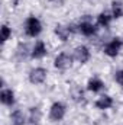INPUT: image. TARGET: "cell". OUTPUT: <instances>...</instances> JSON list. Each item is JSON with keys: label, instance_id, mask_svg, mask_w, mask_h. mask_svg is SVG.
<instances>
[{"label": "cell", "instance_id": "1", "mask_svg": "<svg viewBox=\"0 0 123 125\" xmlns=\"http://www.w3.org/2000/svg\"><path fill=\"white\" fill-rule=\"evenodd\" d=\"M42 32V23L38 18L29 16L25 22V33L31 38H36L39 33Z\"/></svg>", "mask_w": 123, "mask_h": 125}, {"label": "cell", "instance_id": "2", "mask_svg": "<svg viewBox=\"0 0 123 125\" xmlns=\"http://www.w3.org/2000/svg\"><path fill=\"white\" fill-rule=\"evenodd\" d=\"M67 114V106L62 103V102H54L51 109H49V119L52 122H58L62 121L64 116Z\"/></svg>", "mask_w": 123, "mask_h": 125}, {"label": "cell", "instance_id": "3", "mask_svg": "<svg viewBox=\"0 0 123 125\" xmlns=\"http://www.w3.org/2000/svg\"><path fill=\"white\" fill-rule=\"evenodd\" d=\"M46 76H48L46 68H44V67L32 68L31 71H29V82H31L32 84H42L46 80Z\"/></svg>", "mask_w": 123, "mask_h": 125}, {"label": "cell", "instance_id": "4", "mask_svg": "<svg viewBox=\"0 0 123 125\" xmlns=\"http://www.w3.org/2000/svg\"><path fill=\"white\" fill-rule=\"evenodd\" d=\"M123 47V41L120 38H113L110 42H107L106 45H104V54L107 55V57H116L117 54H119V51L122 50Z\"/></svg>", "mask_w": 123, "mask_h": 125}, {"label": "cell", "instance_id": "5", "mask_svg": "<svg viewBox=\"0 0 123 125\" xmlns=\"http://www.w3.org/2000/svg\"><path fill=\"white\" fill-rule=\"evenodd\" d=\"M54 65H55V68H58V70H68L71 65H72V57L70 55V54H67V52H61V54H58L57 57H55V60H54Z\"/></svg>", "mask_w": 123, "mask_h": 125}, {"label": "cell", "instance_id": "6", "mask_svg": "<svg viewBox=\"0 0 123 125\" xmlns=\"http://www.w3.org/2000/svg\"><path fill=\"white\" fill-rule=\"evenodd\" d=\"M78 32H81L84 36H93V35H96L97 28L94 26V23H93L88 18H86L83 22L78 23Z\"/></svg>", "mask_w": 123, "mask_h": 125}, {"label": "cell", "instance_id": "7", "mask_svg": "<svg viewBox=\"0 0 123 125\" xmlns=\"http://www.w3.org/2000/svg\"><path fill=\"white\" fill-rule=\"evenodd\" d=\"M74 57H75V60H77L78 62L86 64V62L90 60L91 52H90L88 47H86V45H80V47L75 48V51H74Z\"/></svg>", "mask_w": 123, "mask_h": 125}, {"label": "cell", "instance_id": "8", "mask_svg": "<svg viewBox=\"0 0 123 125\" xmlns=\"http://www.w3.org/2000/svg\"><path fill=\"white\" fill-rule=\"evenodd\" d=\"M48 54V50H46V45L44 41H38L35 44V47L32 48L31 57L32 58H44L45 55Z\"/></svg>", "mask_w": 123, "mask_h": 125}, {"label": "cell", "instance_id": "9", "mask_svg": "<svg viewBox=\"0 0 123 125\" xmlns=\"http://www.w3.org/2000/svg\"><path fill=\"white\" fill-rule=\"evenodd\" d=\"M0 102L6 106H13L15 105V92L12 89H3L0 92Z\"/></svg>", "mask_w": 123, "mask_h": 125}, {"label": "cell", "instance_id": "10", "mask_svg": "<svg viewBox=\"0 0 123 125\" xmlns=\"http://www.w3.org/2000/svg\"><path fill=\"white\" fill-rule=\"evenodd\" d=\"M112 106H113V99H112L109 94H103V96H100V97L96 100V108H97V109L104 111V109H110Z\"/></svg>", "mask_w": 123, "mask_h": 125}, {"label": "cell", "instance_id": "11", "mask_svg": "<svg viewBox=\"0 0 123 125\" xmlns=\"http://www.w3.org/2000/svg\"><path fill=\"white\" fill-rule=\"evenodd\" d=\"M104 87V83L100 80V79H97V77H93L88 80V83H87V89L93 92V93H97V92H100L101 89Z\"/></svg>", "mask_w": 123, "mask_h": 125}, {"label": "cell", "instance_id": "12", "mask_svg": "<svg viewBox=\"0 0 123 125\" xmlns=\"http://www.w3.org/2000/svg\"><path fill=\"white\" fill-rule=\"evenodd\" d=\"M10 121H12V125H25L26 118H25V115H23V112L20 109H16V111L12 112Z\"/></svg>", "mask_w": 123, "mask_h": 125}, {"label": "cell", "instance_id": "13", "mask_svg": "<svg viewBox=\"0 0 123 125\" xmlns=\"http://www.w3.org/2000/svg\"><path fill=\"white\" fill-rule=\"evenodd\" d=\"M55 35L61 39L62 42H65V41H68V38H70V35H71V31H70L68 26L57 25V26H55Z\"/></svg>", "mask_w": 123, "mask_h": 125}, {"label": "cell", "instance_id": "14", "mask_svg": "<svg viewBox=\"0 0 123 125\" xmlns=\"http://www.w3.org/2000/svg\"><path fill=\"white\" fill-rule=\"evenodd\" d=\"M41 116H42V112H41L39 108H31V109H29V122H31V125L39 124Z\"/></svg>", "mask_w": 123, "mask_h": 125}, {"label": "cell", "instance_id": "15", "mask_svg": "<svg viewBox=\"0 0 123 125\" xmlns=\"http://www.w3.org/2000/svg\"><path fill=\"white\" fill-rule=\"evenodd\" d=\"M112 16L114 19H120L123 16V3L122 1H113L112 3Z\"/></svg>", "mask_w": 123, "mask_h": 125}, {"label": "cell", "instance_id": "16", "mask_svg": "<svg viewBox=\"0 0 123 125\" xmlns=\"http://www.w3.org/2000/svg\"><path fill=\"white\" fill-rule=\"evenodd\" d=\"M112 19H113V16H110V15L101 12V13L97 16V23H98L101 28H109L110 23H112Z\"/></svg>", "mask_w": 123, "mask_h": 125}, {"label": "cell", "instance_id": "17", "mask_svg": "<svg viewBox=\"0 0 123 125\" xmlns=\"http://www.w3.org/2000/svg\"><path fill=\"white\" fill-rule=\"evenodd\" d=\"M10 36H12V29H10L7 25H3V26H1V42L4 44Z\"/></svg>", "mask_w": 123, "mask_h": 125}, {"label": "cell", "instance_id": "18", "mask_svg": "<svg viewBox=\"0 0 123 125\" xmlns=\"http://www.w3.org/2000/svg\"><path fill=\"white\" fill-rule=\"evenodd\" d=\"M71 94H72V99L77 100V102H81L84 99V93H83V90L80 87H74V90L71 92Z\"/></svg>", "mask_w": 123, "mask_h": 125}, {"label": "cell", "instance_id": "19", "mask_svg": "<svg viewBox=\"0 0 123 125\" xmlns=\"http://www.w3.org/2000/svg\"><path fill=\"white\" fill-rule=\"evenodd\" d=\"M114 80H116L117 84H120L123 87V70H117V71L114 73Z\"/></svg>", "mask_w": 123, "mask_h": 125}, {"label": "cell", "instance_id": "20", "mask_svg": "<svg viewBox=\"0 0 123 125\" xmlns=\"http://www.w3.org/2000/svg\"><path fill=\"white\" fill-rule=\"evenodd\" d=\"M19 3H20V0H13V4H15V6H18Z\"/></svg>", "mask_w": 123, "mask_h": 125}]
</instances>
